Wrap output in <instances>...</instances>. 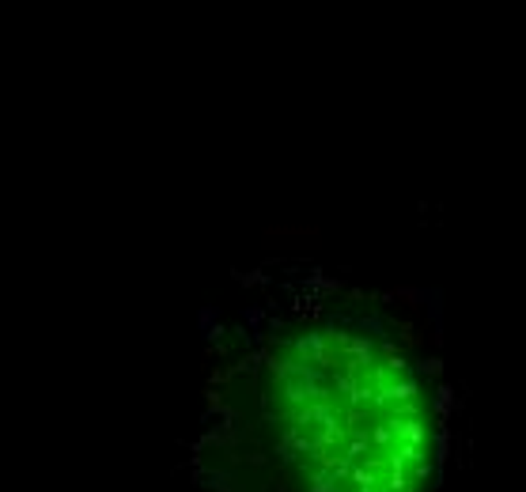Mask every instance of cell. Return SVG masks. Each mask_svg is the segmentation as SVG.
<instances>
[{
	"mask_svg": "<svg viewBox=\"0 0 526 492\" xmlns=\"http://www.w3.org/2000/svg\"><path fill=\"white\" fill-rule=\"evenodd\" d=\"M447 458H451V435H447V428H439V435H435V470L439 473L447 466Z\"/></svg>",
	"mask_w": 526,
	"mask_h": 492,
	"instance_id": "7a4b0ae2",
	"label": "cell"
},
{
	"mask_svg": "<svg viewBox=\"0 0 526 492\" xmlns=\"http://www.w3.org/2000/svg\"><path fill=\"white\" fill-rule=\"evenodd\" d=\"M420 371H424V375H435V379H439L443 364H439V360H420Z\"/></svg>",
	"mask_w": 526,
	"mask_h": 492,
	"instance_id": "3957f363",
	"label": "cell"
},
{
	"mask_svg": "<svg viewBox=\"0 0 526 492\" xmlns=\"http://www.w3.org/2000/svg\"><path fill=\"white\" fill-rule=\"evenodd\" d=\"M451 406H455V390H451V386H435V413H439V428H447Z\"/></svg>",
	"mask_w": 526,
	"mask_h": 492,
	"instance_id": "6da1fadb",
	"label": "cell"
}]
</instances>
